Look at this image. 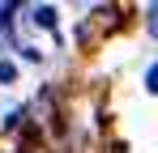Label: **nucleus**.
<instances>
[{
  "mask_svg": "<svg viewBox=\"0 0 158 153\" xmlns=\"http://www.w3.org/2000/svg\"><path fill=\"white\" fill-rule=\"evenodd\" d=\"M145 85H150V94H158V64L150 68V73H145Z\"/></svg>",
  "mask_w": 158,
  "mask_h": 153,
  "instance_id": "nucleus-3",
  "label": "nucleus"
},
{
  "mask_svg": "<svg viewBox=\"0 0 158 153\" xmlns=\"http://www.w3.org/2000/svg\"><path fill=\"white\" fill-rule=\"evenodd\" d=\"M0 81H13V64H0Z\"/></svg>",
  "mask_w": 158,
  "mask_h": 153,
  "instance_id": "nucleus-4",
  "label": "nucleus"
},
{
  "mask_svg": "<svg viewBox=\"0 0 158 153\" xmlns=\"http://www.w3.org/2000/svg\"><path fill=\"white\" fill-rule=\"evenodd\" d=\"M9 13H13V4H0V47L9 43Z\"/></svg>",
  "mask_w": 158,
  "mask_h": 153,
  "instance_id": "nucleus-2",
  "label": "nucleus"
},
{
  "mask_svg": "<svg viewBox=\"0 0 158 153\" xmlns=\"http://www.w3.org/2000/svg\"><path fill=\"white\" fill-rule=\"evenodd\" d=\"M34 22L43 26V30H56V9H47V4H43V9H34Z\"/></svg>",
  "mask_w": 158,
  "mask_h": 153,
  "instance_id": "nucleus-1",
  "label": "nucleus"
},
{
  "mask_svg": "<svg viewBox=\"0 0 158 153\" xmlns=\"http://www.w3.org/2000/svg\"><path fill=\"white\" fill-rule=\"evenodd\" d=\"M150 30H154V34H158V4H154V9H150Z\"/></svg>",
  "mask_w": 158,
  "mask_h": 153,
  "instance_id": "nucleus-5",
  "label": "nucleus"
}]
</instances>
